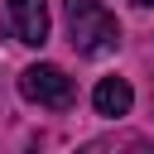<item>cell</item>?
<instances>
[{
  "label": "cell",
  "mask_w": 154,
  "mask_h": 154,
  "mask_svg": "<svg viewBox=\"0 0 154 154\" xmlns=\"http://www.w3.org/2000/svg\"><path fill=\"white\" fill-rule=\"evenodd\" d=\"M67 29H72V48L87 53V58H101L120 43V24L116 14H106L96 0H67Z\"/></svg>",
  "instance_id": "6da1fadb"
},
{
  "label": "cell",
  "mask_w": 154,
  "mask_h": 154,
  "mask_svg": "<svg viewBox=\"0 0 154 154\" xmlns=\"http://www.w3.org/2000/svg\"><path fill=\"white\" fill-rule=\"evenodd\" d=\"M19 91H24L29 101H38V106H53V111L72 106V77H67L63 67H53V63L24 67V72H19Z\"/></svg>",
  "instance_id": "7a4b0ae2"
},
{
  "label": "cell",
  "mask_w": 154,
  "mask_h": 154,
  "mask_svg": "<svg viewBox=\"0 0 154 154\" xmlns=\"http://www.w3.org/2000/svg\"><path fill=\"white\" fill-rule=\"evenodd\" d=\"M10 24H14L19 43H29V48L48 43V29H53V19H48V0H10Z\"/></svg>",
  "instance_id": "3957f363"
},
{
  "label": "cell",
  "mask_w": 154,
  "mask_h": 154,
  "mask_svg": "<svg viewBox=\"0 0 154 154\" xmlns=\"http://www.w3.org/2000/svg\"><path fill=\"white\" fill-rule=\"evenodd\" d=\"M91 106H96V116H125L130 106H135V91H130V82L125 77H101L96 82V91H91Z\"/></svg>",
  "instance_id": "277c9868"
},
{
  "label": "cell",
  "mask_w": 154,
  "mask_h": 154,
  "mask_svg": "<svg viewBox=\"0 0 154 154\" xmlns=\"http://www.w3.org/2000/svg\"><path fill=\"white\" fill-rule=\"evenodd\" d=\"M135 5H154V0H135Z\"/></svg>",
  "instance_id": "5b68a950"
}]
</instances>
